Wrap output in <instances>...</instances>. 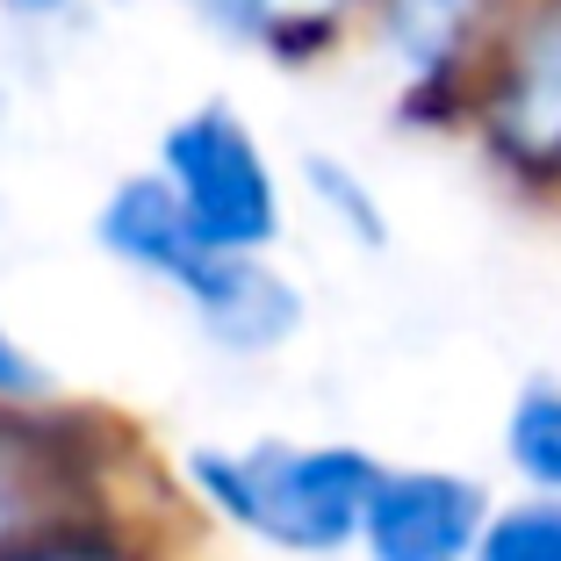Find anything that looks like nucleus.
<instances>
[{
  "label": "nucleus",
  "instance_id": "f257e3e1",
  "mask_svg": "<svg viewBox=\"0 0 561 561\" xmlns=\"http://www.w3.org/2000/svg\"><path fill=\"white\" fill-rule=\"evenodd\" d=\"M381 476V454L353 439H216L181 454V490L209 526L252 540L280 561H339L353 554L367 490Z\"/></svg>",
  "mask_w": 561,
  "mask_h": 561
},
{
  "label": "nucleus",
  "instance_id": "f03ea898",
  "mask_svg": "<svg viewBox=\"0 0 561 561\" xmlns=\"http://www.w3.org/2000/svg\"><path fill=\"white\" fill-rule=\"evenodd\" d=\"M461 137L504 187L561 202V0H518L482 50L461 101Z\"/></svg>",
  "mask_w": 561,
  "mask_h": 561
},
{
  "label": "nucleus",
  "instance_id": "7ed1b4c3",
  "mask_svg": "<svg viewBox=\"0 0 561 561\" xmlns=\"http://www.w3.org/2000/svg\"><path fill=\"white\" fill-rule=\"evenodd\" d=\"M151 165L165 173V187L181 195V209L195 216L209 245L280 252L288 209H296V173H280V159L266 151V137L252 130L238 101L209 94L181 108L151 145Z\"/></svg>",
  "mask_w": 561,
  "mask_h": 561
},
{
  "label": "nucleus",
  "instance_id": "20e7f679",
  "mask_svg": "<svg viewBox=\"0 0 561 561\" xmlns=\"http://www.w3.org/2000/svg\"><path fill=\"white\" fill-rule=\"evenodd\" d=\"M518 0H367V58L389 72V108L411 130H461L482 50Z\"/></svg>",
  "mask_w": 561,
  "mask_h": 561
},
{
  "label": "nucleus",
  "instance_id": "39448f33",
  "mask_svg": "<svg viewBox=\"0 0 561 561\" xmlns=\"http://www.w3.org/2000/svg\"><path fill=\"white\" fill-rule=\"evenodd\" d=\"M94 490V439L66 417V403H44V411L0 403V561L87 526Z\"/></svg>",
  "mask_w": 561,
  "mask_h": 561
},
{
  "label": "nucleus",
  "instance_id": "423d86ee",
  "mask_svg": "<svg viewBox=\"0 0 561 561\" xmlns=\"http://www.w3.org/2000/svg\"><path fill=\"white\" fill-rule=\"evenodd\" d=\"M490 504L496 490L468 468L381 461L360 533H353V561H468Z\"/></svg>",
  "mask_w": 561,
  "mask_h": 561
},
{
  "label": "nucleus",
  "instance_id": "0eeeda50",
  "mask_svg": "<svg viewBox=\"0 0 561 561\" xmlns=\"http://www.w3.org/2000/svg\"><path fill=\"white\" fill-rule=\"evenodd\" d=\"M181 310L195 317V339L224 360H274L310 331V296L274 252H231L216 245L187 274Z\"/></svg>",
  "mask_w": 561,
  "mask_h": 561
},
{
  "label": "nucleus",
  "instance_id": "6e6552de",
  "mask_svg": "<svg viewBox=\"0 0 561 561\" xmlns=\"http://www.w3.org/2000/svg\"><path fill=\"white\" fill-rule=\"evenodd\" d=\"M195 30L274 72H317L346 58L367 30V0H181Z\"/></svg>",
  "mask_w": 561,
  "mask_h": 561
},
{
  "label": "nucleus",
  "instance_id": "1a4fd4ad",
  "mask_svg": "<svg viewBox=\"0 0 561 561\" xmlns=\"http://www.w3.org/2000/svg\"><path fill=\"white\" fill-rule=\"evenodd\" d=\"M94 245H101V260H116L130 280H151L165 296H181L187 274L216 252L209 238L195 231V216L181 209V195L165 187L159 165L123 173V181L94 202Z\"/></svg>",
  "mask_w": 561,
  "mask_h": 561
},
{
  "label": "nucleus",
  "instance_id": "9d476101",
  "mask_svg": "<svg viewBox=\"0 0 561 561\" xmlns=\"http://www.w3.org/2000/svg\"><path fill=\"white\" fill-rule=\"evenodd\" d=\"M496 454L512 468L518 490H554L561 496V375H526L504 403Z\"/></svg>",
  "mask_w": 561,
  "mask_h": 561
},
{
  "label": "nucleus",
  "instance_id": "9b49d317",
  "mask_svg": "<svg viewBox=\"0 0 561 561\" xmlns=\"http://www.w3.org/2000/svg\"><path fill=\"white\" fill-rule=\"evenodd\" d=\"M296 195L310 202L346 245H360V252L389 245V202H381V187L367 181L353 159H339V151H302L296 159Z\"/></svg>",
  "mask_w": 561,
  "mask_h": 561
},
{
  "label": "nucleus",
  "instance_id": "f8f14e48",
  "mask_svg": "<svg viewBox=\"0 0 561 561\" xmlns=\"http://www.w3.org/2000/svg\"><path fill=\"white\" fill-rule=\"evenodd\" d=\"M468 561H561V496L554 490L496 496Z\"/></svg>",
  "mask_w": 561,
  "mask_h": 561
},
{
  "label": "nucleus",
  "instance_id": "ddd939ff",
  "mask_svg": "<svg viewBox=\"0 0 561 561\" xmlns=\"http://www.w3.org/2000/svg\"><path fill=\"white\" fill-rule=\"evenodd\" d=\"M0 403L8 411H44V403H66V389H58V375H50V360L22 339L15 324H8V310H0Z\"/></svg>",
  "mask_w": 561,
  "mask_h": 561
},
{
  "label": "nucleus",
  "instance_id": "4468645a",
  "mask_svg": "<svg viewBox=\"0 0 561 561\" xmlns=\"http://www.w3.org/2000/svg\"><path fill=\"white\" fill-rule=\"evenodd\" d=\"M87 15V0H0V22L22 36H50V30H66V22Z\"/></svg>",
  "mask_w": 561,
  "mask_h": 561
},
{
  "label": "nucleus",
  "instance_id": "2eb2a0df",
  "mask_svg": "<svg viewBox=\"0 0 561 561\" xmlns=\"http://www.w3.org/2000/svg\"><path fill=\"white\" fill-rule=\"evenodd\" d=\"M0 123H8V94H0Z\"/></svg>",
  "mask_w": 561,
  "mask_h": 561
}]
</instances>
